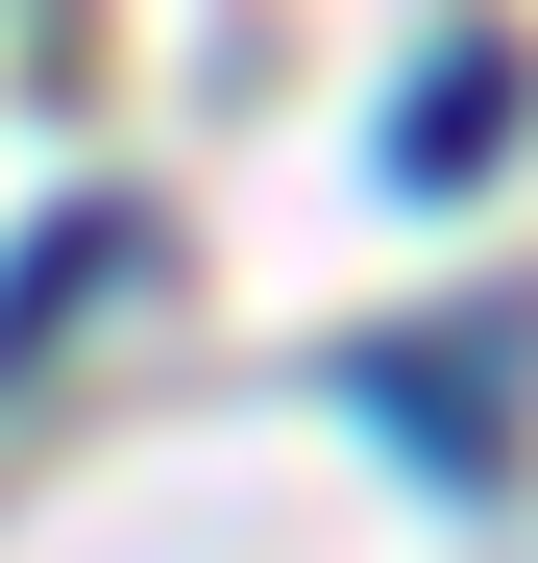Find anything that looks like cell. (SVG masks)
I'll return each instance as SVG.
<instances>
[{
    "instance_id": "obj_2",
    "label": "cell",
    "mask_w": 538,
    "mask_h": 563,
    "mask_svg": "<svg viewBox=\"0 0 538 563\" xmlns=\"http://www.w3.org/2000/svg\"><path fill=\"white\" fill-rule=\"evenodd\" d=\"M490 147H514V49H466V74H440V99L392 123V172H416V197H466Z\"/></svg>"
},
{
    "instance_id": "obj_1",
    "label": "cell",
    "mask_w": 538,
    "mask_h": 563,
    "mask_svg": "<svg viewBox=\"0 0 538 563\" xmlns=\"http://www.w3.org/2000/svg\"><path fill=\"white\" fill-rule=\"evenodd\" d=\"M123 245H147V221H123V197H74V221H49V245H25V269H0V367H25V343H49V319H74V295H99V269H123Z\"/></svg>"
}]
</instances>
